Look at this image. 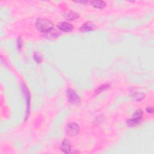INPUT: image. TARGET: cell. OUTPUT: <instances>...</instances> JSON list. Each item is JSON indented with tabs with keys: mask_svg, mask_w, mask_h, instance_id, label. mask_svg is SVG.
Here are the masks:
<instances>
[{
	"mask_svg": "<svg viewBox=\"0 0 154 154\" xmlns=\"http://www.w3.org/2000/svg\"><path fill=\"white\" fill-rule=\"evenodd\" d=\"M21 88L22 92L24 93V95L25 96V98H26V102H27V109H26V113H25V120L27 119L29 113H30V95L29 90L26 85L24 84H22Z\"/></svg>",
	"mask_w": 154,
	"mask_h": 154,
	"instance_id": "obj_5",
	"label": "cell"
},
{
	"mask_svg": "<svg viewBox=\"0 0 154 154\" xmlns=\"http://www.w3.org/2000/svg\"><path fill=\"white\" fill-rule=\"evenodd\" d=\"M146 111H147L148 113H153V107H148V108H147Z\"/></svg>",
	"mask_w": 154,
	"mask_h": 154,
	"instance_id": "obj_14",
	"label": "cell"
},
{
	"mask_svg": "<svg viewBox=\"0 0 154 154\" xmlns=\"http://www.w3.org/2000/svg\"><path fill=\"white\" fill-rule=\"evenodd\" d=\"M110 86V84H103V85H100V86H99L95 90V95H97L98 94H99L100 93L102 92L103 91L107 90Z\"/></svg>",
	"mask_w": 154,
	"mask_h": 154,
	"instance_id": "obj_11",
	"label": "cell"
},
{
	"mask_svg": "<svg viewBox=\"0 0 154 154\" xmlns=\"http://www.w3.org/2000/svg\"><path fill=\"white\" fill-rule=\"evenodd\" d=\"M91 4L93 7L98 9H103L107 6L106 3L104 1H92Z\"/></svg>",
	"mask_w": 154,
	"mask_h": 154,
	"instance_id": "obj_10",
	"label": "cell"
},
{
	"mask_svg": "<svg viewBox=\"0 0 154 154\" xmlns=\"http://www.w3.org/2000/svg\"><path fill=\"white\" fill-rule=\"evenodd\" d=\"M64 16L69 20H75L79 18V15L77 13L72 11H69L65 13Z\"/></svg>",
	"mask_w": 154,
	"mask_h": 154,
	"instance_id": "obj_9",
	"label": "cell"
},
{
	"mask_svg": "<svg viewBox=\"0 0 154 154\" xmlns=\"http://www.w3.org/2000/svg\"><path fill=\"white\" fill-rule=\"evenodd\" d=\"M36 27L41 32L49 33L53 29L54 25L49 20L42 18H39L36 22Z\"/></svg>",
	"mask_w": 154,
	"mask_h": 154,
	"instance_id": "obj_1",
	"label": "cell"
},
{
	"mask_svg": "<svg viewBox=\"0 0 154 154\" xmlns=\"http://www.w3.org/2000/svg\"><path fill=\"white\" fill-rule=\"evenodd\" d=\"M75 2L77 3H81V4H87L88 3L87 1H77Z\"/></svg>",
	"mask_w": 154,
	"mask_h": 154,
	"instance_id": "obj_15",
	"label": "cell"
},
{
	"mask_svg": "<svg viewBox=\"0 0 154 154\" xmlns=\"http://www.w3.org/2000/svg\"><path fill=\"white\" fill-rule=\"evenodd\" d=\"M23 45V42H22V40L21 38V37H19L17 39V46H18V49L19 50H21L22 47Z\"/></svg>",
	"mask_w": 154,
	"mask_h": 154,
	"instance_id": "obj_12",
	"label": "cell"
},
{
	"mask_svg": "<svg viewBox=\"0 0 154 154\" xmlns=\"http://www.w3.org/2000/svg\"><path fill=\"white\" fill-rule=\"evenodd\" d=\"M58 28L64 32H71L74 29V26L69 22H61L57 25Z\"/></svg>",
	"mask_w": 154,
	"mask_h": 154,
	"instance_id": "obj_6",
	"label": "cell"
},
{
	"mask_svg": "<svg viewBox=\"0 0 154 154\" xmlns=\"http://www.w3.org/2000/svg\"><path fill=\"white\" fill-rule=\"evenodd\" d=\"M143 112L142 109H138L135 111V112L133 114L132 117L127 120V124L128 126L133 127L137 125L143 116Z\"/></svg>",
	"mask_w": 154,
	"mask_h": 154,
	"instance_id": "obj_2",
	"label": "cell"
},
{
	"mask_svg": "<svg viewBox=\"0 0 154 154\" xmlns=\"http://www.w3.org/2000/svg\"><path fill=\"white\" fill-rule=\"evenodd\" d=\"M80 131V129L79 125L75 122H71L67 125L66 133L71 137H74L78 135Z\"/></svg>",
	"mask_w": 154,
	"mask_h": 154,
	"instance_id": "obj_4",
	"label": "cell"
},
{
	"mask_svg": "<svg viewBox=\"0 0 154 154\" xmlns=\"http://www.w3.org/2000/svg\"><path fill=\"white\" fill-rule=\"evenodd\" d=\"M95 27V25L94 24L90 22H87L84 23L81 27L80 30L82 31H90L92 30H93Z\"/></svg>",
	"mask_w": 154,
	"mask_h": 154,
	"instance_id": "obj_8",
	"label": "cell"
},
{
	"mask_svg": "<svg viewBox=\"0 0 154 154\" xmlns=\"http://www.w3.org/2000/svg\"><path fill=\"white\" fill-rule=\"evenodd\" d=\"M67 98L71 104L77 106L80 103L81 99L74 90L71 88L68 89L67 90Z\"/></svg>",
	"mask_w": 154,
	"mask_h": 154,
	"instance_id": "obj_3",
	"label": "cell"
},
{
	"mask_svg": "<svg viewBox=\"0 0 154 154\" xmlns=\"http://www.w3.org/2000/svg\"><path fill=\"white\" fill-rule=\"evenodd\" d=\"M33 57H34V59L35 60V61H36L38 63H40L42 62V59L41 57H40L39 55H38L37 53H35V54H34Z\"/></svg>",
	"mask_w": 154,
	"mask_h": 154,
	"instance_id": "obj_13",
	"label": "cell"
},
{
	"mask_svg": "<svg viewBox=\"0 0 154 154\" xmlns=\"http://www.w3.org/2000/svg\"><path fill=\"white\" fill-rule=\"evenodd\" d=\"M60 149L61 151L65 153H70L71 150V146L70 142L67 140V139H64L61 145Z\"/></svg>",
	"mask_w": 154,
	"mask_h": 154,
	"instance_id": "obj_7",
	"label": "cell"
}]
</instances>
